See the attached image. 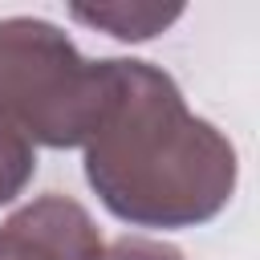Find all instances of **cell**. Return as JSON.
<instances>
[{"label":"cell","mask_w":260,"mask_h":260,"mask_svg":"<svg viewBox=\"0 0 260 260\" xmlns=\"http://www.w3.org/2000/svg\"><path fill=\"white\" fill-rule=\"evenodd\" d=\"M106 244L89 211L57 191L24 203L0 223V260H102Z\"/></svg>","instance_id":"obj_3"},{"label":"cell","mask_w":260,"mask_h":260,"mask_svg":"<svg viewBox=\"0 0 260 260\" xmlns=\"http://www.w3.org/2000/svg\"><path fill=\"white\" fill-rule=\"evenodd\" d=\"M102 260H183V252L175 244H162V240H146V236H122L114 240Z\"/></svg>","instance_id":"obj_6"},{"label":"cell","mask_w":260,"mask_h":260,"mask_svg":"<svg viewBox=\"0 0 260 260\" xmlns=\"http://www.w3.org/2000/svg\"><path fill=\"white\" fill-rule=\"evenodd\" d=\"M114 61H89L49 20H0V118L32 146H85L114 98Z\"/></svg>","instance_id":"obj_2"},{"label":"cell","mask_w":260,"mask_h":260,"mask_svg":"<svg viewBox=\"0 0 260 260\" xmlns=\"http://www.w3.org/2000/svg\"><path fill=\"white\" fill-rule=\"evenodd\" d=\"M114 98L85 142V179L98 199L138 228H195L236 191V146L187 110L171 73L150 61H114Z\"/></svg>","instance_id":"obj_1"},{"label":"cell","mask_w":260,"mask_h":260,"mask_svg":"<svg viewBox=\"0 0 260 260\" xmlns=\"http://www.w3.org/2000/svg\"><path fill=\"white\" fill-rule=\"evenodd\" d=\"M69 16L118 41H150L167 32L183 16V8L179 4H73Z\"/></svg>","instance_id":"obj_4"},{"label":"cell","mask_w":260,"mask_h":260,"mask_svg":"<svg viewBox=\"0 0 260 260\" xmlns=\"http://www.w3.org/2000/svg\"><path fill=\"white\" fill-rule=\"evenodd\" d=\"M32 171H37L32 142L12 122L0 118V203H12L24 191V183L32 179Z\"/></svg>","instance_id":"obj_5"}]
</instances>
